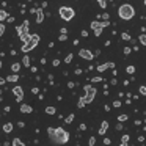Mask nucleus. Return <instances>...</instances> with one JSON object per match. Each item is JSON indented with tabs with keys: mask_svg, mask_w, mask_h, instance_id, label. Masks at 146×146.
<instances>
[{
	"mask_svg": "<svg viewBox=\"0 0 146 146\" xmlns=\"http://www.w3.org/2000/svg\"><path fill=\"white\" fill-rule=\"evenodd\" d=\"M47 133H49V137L52 138V141L57 143V145H64V143L69 141V133H68L63 127H57V129L49 127Z\"/></svg>",
	"mask_w": 146,
	"mask_h": 146,
	"instance_id": "obj_1",
	"label": "nucleus"
},
{
	"mask_svg": "<svg viewBox=\"0 0 146 146\" xmlns=\"http://www.w3.org/2000/svg\"><path fill=\"white\" fill-rule=\"evenodd\" d=\"M118 16L121 17L123 21H130L133 16H135V10H133L132 5L129 3H124L118 8Z\"/></svg>",
	"mask_w": 146,
	"mask_h": 146,
	"instance_id": "obj_2",
	"label": "nucleus"
},
{
	"mask_svg": "<svg viewBox=\"0 0 146 146\" xmlns=\"http://www.w3.org/2000/svg\"><path fill=\"white\" fill-rule=\"evenodd\" d=\"M17 35H19V39L25 44L27 41L30 39V33H29V21H24V24L21 27H17L16 29Z\"/></svg>",
	"mask_w": 146,
	"mask_h": 146,
	"instance_id": "obj_3",
	"label": "nucleus"
},
{
	"mask_svg": "<svg viewBox=\"0 0 146 146\" xmlns=\"http://www.w3.org/2000/svg\"><path fill=\"white\" fill-rule=\"evenodd\" d=\"M38 42H39V36L38 35H30V39L25 42V44H22V49H21V50H22L24 54H29L30 50H33V49L38 46Z\"/></svg>",
	"mask_w": 146,
	"mask_h": 146,
	"instance_id": "obj_4",
	"label": "nucleus"
},
{
	"mask_svg": "<svg viewBox=\"0 0 146 146\" xmlns=\"http://www.w3.org/2000/svg\"><path fill=\"white\" fill-rule=\"evenodd\" d=\"M58 13H60V17H61V19L66 21V22L72 21L74 16H76V11H74L71 7H61L60 10H58Z\"/></svg>",
	"mask_w": 146,
	"mask_h": 146,
	"instance_id": "obj_5",
	"label": "nucleus"
},
{
	"mask_svg": "<svg viewBox=\"0 0 146 146\" xmlns=\"http://www.w3.org/2000/svg\"><path fill=\"white\" fill-rule=\"evenodd\" d=\"M83 91H85V96H82V98L85 101V104H91L96 98V88L91 85H86V86H83Z\"/></svg>",
	"mask_w": 146,
	"mask_h": 146,
	"instance_id": "obj_6",
	"label": "nucleus"
},
{
	"mask_svg": "<svg viewBox=\"0 0 146 146\" xmlns=\"http://www.w3.org/2000/svg\"><path fill=\"white\" fill-rule=\"evenodd\" d=\"M79 57L80 58H83V60H88V61H91L93 58H94V54H93L90 49H80L79 50Z\"/></svg>",
	"mask_w": 146,
	"mask_h": 146,
	"instance_id": "obj_7",
	"label": "nucleus"
},
{
	"mask_svg": "<svg viewBox=\"0 0 146 146\" xmlns=\"http://www.w3.org/2000/svg\"><path fill=\"white\" fill-rule=\"evenodd\" d=\"M13 94L16 96V101L17 102H22V99H24V90H22V86H13Z\"/></svg>",
	"mask_w": 146,
	"mask_h": 146,
	"instance_id": "obj_8",
	"label": "nucleus"
},
{
	"mask_svg": "<svg viewBox=\"0 0 146 146\" xmlns=\"http://www.w3.org/2000/svg\"><path fill=\"white\" fill-rule=\"evenodd\" d=\"M44 11H42V8H38L36 10V24H42L44 22Z\"/></svg>",
	"mask_w": 146,
	"mask_h": 146,
	"instance_id": "obj_9",
	"label": "nucleus"
},
{
	"mask_svg": "<svg viewBox=\"0 0 146 146\" xmlns=\"http://www.w3.org/2000/svg\"><path fill=\"white\" fill-rule=\"evenodd\" d=\"M108 68H115V63H113V61H108V63L99 64V66H98V71H99V72H104V71L108 69Z\"/></svg>",
	"mask_w": 146,
	"mask_h": 146,
	"instance_id": "obj_10",
	"label": "nucleus"
},
{
	"mask_svg": "<svg viewBox=\"0 0 146 146\" xmlns=\"http://www.w3.org/2000/svg\"><path fill=\"white\" fill-rule=\"evenodd\" d=\"M21 111H22V113H32L33 108H32V105H29V104H21Z\"/></svg>",
	"mask_w": 146,
	"mask_h": 146,
	"instance_id": "obj_11",
	"label": "nucleus"
},
{
	"mask_svg": "<svg viewBox=\"0 0 146 146\" xmlns=\"http://www.w3.org/2000/svg\"><path fill=\"white\" fill-rule=\"evenodd\" d=\"M107 129H108V123H107V121H102L101 127H99V133H101V135H104V133L107 132Z\"/></svg>",
	"mask_w": 146,
	"mask_h": 146,
	"instance_id": "obj_12",
	"label": "nucleus"
},
{
	"mask_svg": "<svg viewBox=\"0 0 146 146\" xmlns=\"http://www.w3.org/2000/svg\"><path fill=\"white\" fill-rule=\"evenodd\" d=\"M5 80H7V82L14 83V82H17V80H19V76H17V74H10V76H8Z\"/></svg>",
	"mask_w": 146,
	"mask_h": 146,
	"instance_id": "obj_13",
	"label": "nucleus"
},
{
	"mask_svg": "<svg viewBox=\"0 0 146 146\" xmlns=\"http://www.w3.org/2000/svg\"><path fill=\"white\" fill-rule=\"evenodd\" d=\"M2 129H3L5 133H10V132H13V124L7 123V124H3V127H2Z\"/></svg>",
	"mask_w": 146,
	"mask_h": 146,
	"instance_id": "obj_14",
	"label": "nucleus"
},
{
	"mask_svg": "<svg viewBox=\"0 0 146 146\" xmlns=\"http://www.w3.org/2000/svg\"><path fill=\"white\" fill-rule=\"evenodd\" d=\"M21 61H22V64L25 68H30V57H29V55H24V58Z\"/></svg>",
	"mask_w": 146,
	"mask_h": 146,
	"instance_id": "obj_15",
	"label": "nucleus"
},
{
	"mask_svg": "<svg viewBox=\"0 0 146 146\" xmlns=\"http://www.w3.org/2000/svg\"><path fill=\"white\" fill-rule=\"evenodd\" d=\"M7 19H8V11L0 10V22H2V21H7Z\"/></svg>",
	"mask_w": 146,
	"mask_h": 146,
	"instance_id": "obj_16",
	"label": "nucleus"
},
{
	"mask_svg": "<svg viewBox=\"0 0 146 146\" xmlns=\"http://www.w3.org/2000/svg\"><path fill=\"white\" fill-rule=\"evenodd\" d=\"M11 69H13L14 74H17V72H19V69H21V63H13V64H11Z\"/></svg>",
	"mask_w": 146,
	"mask_h": 146,
	"instance_id": "obj_17",
	"label": "nucleus"
},
{
	"mask_svg": "<svg viewBox=\"0 0 146 146\" xmlns=\"http://www.w3.org/2000/svg\"><path fill=\"white\" fill-rule=\"evenodd\" d=\"M138 41L141 46H146V33H141V35L138 36Z\"/></svg>",
	"mask_w": 146,
	"mask_h": 146,
	"instance_id": "obj_18",
	"label": "nucleus"
},
{
	"mask_svg": "<svg viewBox=\"0 0 146 146\" xmlns=\"http://www.w3.org/2000/svg\"><path fill=\"white\" fill-rule=\"evenodd\" d=\"M13 146H25V143H24L21 138H14L13 140Z\"/></svg>",
	"mask_w": 146,
	"mask_h": 146,
	"instance_id": "obj_19",
	"label": "nucleus"
},
{
	"mask_svg": "<svg viewBox=\"0 0 146 146\" xmlns=\"http://www.w3.org/2000/svg\"><path fill=\"white\" fill-rule=\"evenodd\" d=\"M74 116H76V115H74V113L68 115V116H66V119H64V123H66V124H71V123H72V121H74Z\"/></svg>",
	"mask_w": 146,
	"mask_h": 146,
	"instance_id": "obj_20",
	"label": "nucleus"
},
{
	"mask_svg": "<svg viewBox=\"0 0 146 146\" xmlns=\"http://www.w3.org/2000/svg\"><path fill=\"white\" fill-rule=\"evenodd\" d=\"M55 107H46V113L47 115H55Z\"/></svg>",
	"mask_w": 146,
	"mask_h": 146,
	"instance_id": "obj_21",
	"label": "nucleus"
},
{
	"mask_svg": "<svg viewBox=\"0 0 146 146\" xmlns=\"http://www.w3.org/2000/svg\"><path fill=\"white\" fill-rule=\"evenodd\" d=\"M72 58H74V55H72V54H68V55H66V58H64V63L69 64L71 61H72Z\"/></svg>",
	"mask_w": 146,
	"mask_h": 146,
	"instance_id": "obj_22",
	"label": "nucleus"
},
{
	"mask_svg": "<svg viewBox=\"0 0 146 146\" xmlns=\"http://www.w3.org/2000/svg\"><path fill=\"white\" fill-rule=\"evenodd\" d=\"M99 27H102V25H101V22H99V21H94V22H91V29H93V30L99 29Z\"/></svg>",
	"mask_w": 146,
	"mask_h": 146,
	"instance_id": "obj_23",
	"label": "nucleus"
},
{
	"mask_svg": "<svg viewBox=\"0 0 146 146\" xmlns=\"http://www.w3.org/2000/svg\"><path fill=\"white\" fill-rule=\"evenodd\" d=\"M121 143H123V145H127V143H129V135H127V133L121 137Z\"/></svg>",
	"mask_w": 146,
	"mask_h": 146,
	"instance_id": "obj_24",
	"label": "nucleus"
},
{
	"mask_svg": "<svg viewBox=\"0 0 146 146\" xmlns=\"http://www.w3.org/2000/svg\"><path fill=\"white\" fill-rule=\"evenodd\" d=\"M126 72L127 74H133V72H135V66H132V64H130V66H127L126 68Z\"/></svg>",
	"mask_w": 146,
	"mask_h": 146,
	"instance_id": "obj_25",
	"label": "nucleus"
},
{
	"mask_svg": "<svg viewBox=\"0 0 146 146\" xmlns=\"http://www.w3.org/2000/svg\"><path fill=\"white\" fill-rule=\"evenodd\" d=\"M85 101H83V98H80L79 99V102H77V107H79V108H83V107H85Z\"/></svg>",
	"mask_w": 146,
	"mask_h": 146,
	"instance_id": "obj_26",
	"label": "nucleus"
},
{
	"mask_svg": "<svg viewBox=\"0 0 146 146\" xmlns=\"http://www.w3.org/2000/svg\"><path fill=\"white\" fill-rule=\"evenodd\" d=\"M118 121H119V123H124V121H127V115H119V116H118Z\"/></svg>",
	"mask_w": 146,
	"mask_h": 146,
	"instance_id": "obj_27",
	"label": "nucleus"
},
{
	"mask_svg": "<svg viewBox=\"0 0 146 146\" xmlns=\"http://www.w3.org/2000/svg\"><path fill=\"white\" fill-rule=\"evenodd\" d=\"M88 145H90V146H94V145H96V137H90Z\"/></svg>",
	"mask_w": 146,
	"mask_h": 146,
	"instance_id": "obj_28",
	"label": "nucleus"
},
{
	"mask_svg": "<svg viewBox=\"0 0 146 146\" xmlns=\"http://www.w3.org/2000/svg\"><path fill=\"white\" fill-rule=\"evenodd\" d=\"M138 91H140V94H143V96H146V85H143V86H140V88H138Z\"/></svg>",
	"mask_w": 146,
	"mask_h": 146,
	"instance_id": "obj_29",
	"label": "nucleus"
},
{
	"mask_svg": "<svg viewBox=\"0 0 146 146\" xmlns=\"http://www.w3.org/2000/svg\"><path fill=\"white\" fill-rule=\"evenodd\" d=\"M102 30H104L102 27H99V29H96V30H94V36H101V35H102Z\"/></svg>",
	"mask_w": 146,
	"mask_h": 146,
	"instance_id": "obj_30",
	"label": "nucleus"
},
{
	"mask_svg": "<svg viewBox=\"0 0 146 146\" xmlns=\"http://www.w3.org/2000/svg\"><path fill=\"white\" fill-rule=\"evenodd\" d=\"M121 38H123L124 41H130V35H129V33H123V35H121Z\"/></svg>",
	"mask_w": 146,
	"mask_h": 146,
	"instance_id": "obj_31",
	"label": "nucleus"
},
{
	"mask_svg": "<svg viewBox=\"0 0 146 146\" xmlns=\"http://www.w3.org/2000/svg\"><path fill=\"white\" fill-rule=\"evenodd\" d=\"M3 33H5V24L0 22V36H3Z\"/></svg>",
	"mask_w": 146,
	"mask_h": 146,
	"instance_id": "obj_32",
	"label": "nucleus"
},
{
	"mask_svg": "<svg viewBox=\"0 0 146 146\" xmlns=\"http://www.w3.org/2000/svg\"><path fill=\"white\" fill-rule=\"evenodd\" d=\"M101 25H102V29H105V27H108V25H110V22H108V21H102V22H101Z\"/></svg>",
	"mask_w": 146,
	"mask_h": 146,
	"instance_id": "obj_33",
	"label": "nucleus"
},
{
	"mask_svg": "<svg viewBox=\"0 0 146 146\" xmlns=\"http://www.w3.org/2000/svg\"><path fill=\"white\" fill-rule=\"evenodd\" d=\"M123 50H124V54H126V55H129L130 52H132V47H124Z\"/></svg>",
	"mask_w": 146,
	"mask_h": 146,
	"instance_id": "obj_34",
	"label": "nucleus"
},
{
	"mask_svg": "<svg viewBox=\"0 0 146 146\" xmlns=\"http://www.w3.org/2000/svg\"><path fill=\"white\" fill-rule=\"evenodd\" d=\"M113 107H115V108L121 107V101H115V102H113Z\"/></svg>",
	"mask_w": 146,
	"mask_h": 146,
	"instance_id": "obj_35",
	"label": "nucleus"
},
{
	"mask_svg": "<svg viewBox=\"0 0 146 146\" xmlns=\"http://www.w3.org/2000/svg\"><path fill=\"white\" fill-rule=\"evenodd\" d=\"M68 39V36L66 35H61V36H58V41H66Z\"/></svg>",
	"mask_w": 146,
	"mask_h": 146,
	"instance_id": "obj_36",
	"label": "nucleus"
},
{
	"mask_svg": "<svg viewBox=\"0 0 146 146\" xmlns=\"http://www.w3.org/2000/svg\"><path fill=\"white\" fill-rule=\"evenodd\" d=\"M32 93H33V94H38V93H39V88H36V86H33V88H32Z\"/></svg>",
	"mask_w": 146,
	"mask_h": 146,
	"instance_id": "obj_37",
	"label": "nucleus"
},
{
	"mask_svg": "<svg viewBox=\"0 0 146 146\" xmlns=\"http://www.w3.org/2000/svg\"><path fill=\"white\" fill-rule=\"evenodd\" d=\"M58 64H60V60H54V61H52V66H55V68H57Z\"/></svg>",
	"mask_w": 146,
	"mask_h": 146,
	"instance_id": "obj_38",
	"label": "nucleus"
},
{
	"mask_svg": "<svg viewBox=\"0 0 146 146\" xmlns=\"http://www.w3.org/2000/svg\"><path fill=\"white\" fill-rule=\"evenodd\" d=\"M101 77H93V79H91V82H101Z\"/></svg>",
	"mask_w": 146,
	"mask_h": 146,
	"instance_id": "obj_39",
	"label": "nucleus"
},
{
	"mask_svg": "<svg viewBox=\"0 0 146 146\" xmlns=\"http://www.w3.org/2000/svg\"><path fill=\"white\" fill-rule=\"evenodd\" d=\"M82 36L83 38H88V32H86V30H82Z\"/></svg>",
	"mask_w": 146,
	"mask_h": 146,
	"instance_id": "obj_40",
	"label": "nucleus"
},
{
	"mask_svg": "<svg viewBox=\"0 0 146 146\" xmlns=\"http://www.w3.org/2000/svg\"><path fill=\"white\" fill-rule=\"evenodd\" d=\"M110 143H111L110 138H104V145H110Z\"/></svg>",
	"mask_w": 146,
	"mask_h": 146,
	"instance_id": "obj_41",
	"label": "nucleus"
},
{
	"mask_svg": "<svg viewBox=\"0 0 146 146\" xmlns=\"http://www.w3.org/2000/svg\"><path fill=\"white\" fill-rule=\"evenodd\" d=\"M99 5H101V8H105L107 7V2H99Z\"/></svg>",
	"mask_w": 146,
	"mask_h": 146,
	"instance_id": "obj_42",
	"label": "nucleus"
},
{
	"mask_svg": "<svg viewBox=\"0 0 146 146\" xmlns=\"http://www.w3.org/2000/svg\"><path fill=\"white\" fill-rule=\"evenodd\" d=\"M60 33H61V35H66V33H68V30H66V29H64V27H63V29L60 30Z\"/></svg>",
	"mask_w": 146,
	"mask_h": 146,
	"instance_id": "obj_43",
	"label": "nucleus"
},
{
	"mask_svg": "<svg viewBox=\"0 0 146 146\" xmlns=\"http://www.w3.org/2000/svg\"><path fill=\"white\" fill-rule=\"evenodd\" d=\"M74 86H76V85H74V82H69V83H68V88H71V90H72Z\"/></svg>",
	"mask_w": 146,
	"mask_h": 146,
	"instance_id": "obj_44",
	"label": "nucleus"
},
{
	"mask_svg": "<svg viewBox=\"0 0 146 146\" xmlns=\"http://www.w3.org/2000/svg\"><path fill=\"white\" fill-rule=\"evenodd\" d=\"M79 129H80V130H85V129H86V124H80Z\"/></svg>",
	"mask_w": 146,
	"mask_h": 146,
	"instance_id": "obj_45",
	"label": "nucleus"
},
{
	"mask_svg": "<svg viewBox=\"0 0 146 146\" xmlns=\"http://www.w3.org/2000/svg\"><path fill=\"white\" fill-rule=\"evenodd\" d=\"M7 21H8V22H14V17H11V16H8V19H7Z\"/></svg>",
	"mask_w": 146,
	"mask_h": 146,
	"instance_id": "obj_46",
	"label": "nucleus"
},
{
	"mask_svg": "<svg viewBox=\"0 0 146 146\" xmlns=\"http://www.w3.org/2000/svg\"><path fill=\"white\" fill-rule=\"evenodd\" d=\"M5 82H7V80H5V79H2V77H0V85H5Z\"/></svg>",
	"mask_w": 146,
	"mask_h": 146,
	"instance_id": "obj_47",
	"label": "nucleus"
},
{
	"mask_svg": "<svg viewBox=\"0 0 146 146\" xmlns=\"http://www.w3.org/2000/svg\"><path fill=\"white\" fill-rule=\"evenodd\" d=\"M99 2H107V0H98V3H99Z\"/></svg>",
	"mask_w": 146,
	"mask_h": 146,
	"instance_id": "obj_48",
	"label": "nucleus"
},
{
	"mask_svg": "<svg viewBox=\"0 0 146 146\" xmlns=\"http://www.w3.org/2000/svg\"><path fill=\"white\" fill-rule=\"evenodd\" d=\"M119 146H126V145H123V143H121V145H119Z\"/></svg>",
	"mask_w": 146,
	"mask_h": 146,
	"instance_id": "obj_49",
	"label": "nucleus"
},
{
	"mask_svg": "<svg viewBox=\"0 0 146 146\" xmlns=\"http://www.w3.org/2000/svg\"><path fill=\"white\" fill-rule=\"evenodd\" d=\"M27 2H33V0H27Z\"/></svg>",
	"mask_w": 146,
	"mask_h": 146,
	"instance_id": "obj_50",
	"label": "nucleus"
},
{
	"mask_svg": "<svg viewBox=\"0 0 146 146\" xmlns=\"http://www.w3.org/2000/svg\"><path fill=\"white\" fill-rule=\"evenodd\" d=\"M0 68H2V61H0Z\"/></svg>",
	"mask_w": 146,
	"mask_h": 146,
	"instance_id": "obj_51",
	"label": "nucleus"
},
{
	"mask_svg": "<svg viewBox=\"0 0 146 146\" xmlns=\"http://www.w3.org/2000/svg\"><path fill=\"white\" fill-rule=\"evenodd\" d=\"M145 7H146V0H145Z\"/></svg>",
	"mask_w": 146,
	"mask_h": 146,
	"instance_id": "obj_52",
	"label": "nucleus"
},
{
	"mask_svg": "<svg viewBox=\"0 0 146 146\" xmlns=\"http://www.w3.org/2000/svg\"><path fill=\"white\" fill-rule=\"evenodd\" d=\"M145 124H146V119H145Z\"/></svg>",
	"mask_w": 146,
	"mask_h": 146,
	"instance_id": "obj_53",
	"label": "nucleus"
},
{
	"mask_svg": "<svg viewBox=\"0 0 146 146\" xmlns=\"http://www.w3.org/2000/svg\"><path fill=\"white\" fill-rule=\"evenodd\" d=\"M145 19H146V16H145Z\"/></svg>",
	"mask_w": 146,
	"mask_h": 146,
	"instance_id": "obj_54",
	"label": "nucleus"
},
{
	"mask_svg": "<svg viewBox=\"0 0 146 146\" xmlns=\"http://www.w3.org/2000/svg\"><path fill=\"white\" fill-rule=\"evenodd\" d=\"M0 116H2V115H0Z\"/></svg>",
	"mask_w": 146,
	"mask_h": 146,
	"instance_id": "obj_55",
	"label": "nucleus"
}]
</instances>
